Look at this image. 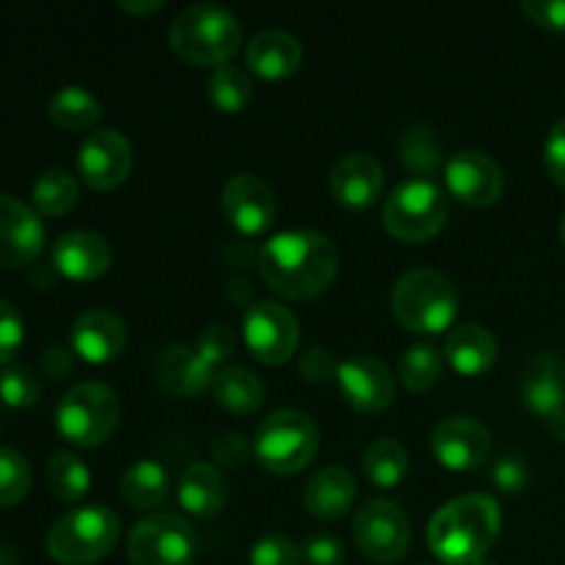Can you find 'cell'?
I'll use <instances>...</instances> for the list:
<instances>
[{
    "label": "cell",
    "mask_w": 565,
    "mask_h": 565,
    "mask_svg": "<svg viewBox=\"0 0 565 565\" xmlns=\"http://www.w3.org/2000/svg\"><path fill=\"white\" fill-rule=\"evenodd\" d=\"M423 565H430V563H423Z\"/></svg>",
    "instance_id": "f5cc1de1"
},
{
    "label": "cell",
    "mask_w": 565,
    "mask_h": 565,
    "mask_svg": "<svg viewBox=\"0 0 565 565\" xmlns=\"http://www.w3.org/2000/svg\"><path fill=\"white\" fill-rule=\"evenodd\" d=\"M497 353H500V345H497L494 334L478 323H461L447 334V362L456 373L467 375V379L489 373L497 362Z\"/></svg>",
    "instance_id": "484cf974"
},
{
    "label": "cell",
    "mask_w": 565,
    "mask_h": 565,
    "mask_svg": "<svg viewBox=\"0 0 565 565\" xmlns=\"http://www.w3.org/2000/svg\"><path fill=\"white\" fill-rule=\"evenodd\" d=\"M243 342L257 362L276 367L290 362L301 342L298 318L276 301H257L246 309L243 318Z\"/></svg>",
    "instance_id": "8fae6325"
},
{
    "label": "cell",
    "mask_w": 565,
    "mask_h": 565,
    "mask_svg": "<svg viewBox=\"0 0 565 565\" xmlns=\"http://www.w3.org/2000/svg\"><path fill=\"white\" fill-rule=\"evenodd\" d=\"M436 461L450 472H472L491 456V434L472 417H447L430 434Z\"/></svg>",
    "instance_id": "2e32d148"
},
{
    "label": "cell",
    "mask_w": 565,
    "mask_h": 565,
    "mask_svg": "<svg viewBox=\"0 0 565 565\" xmlns=\"http://www.w3.org/2000/svg\"><path fill=\"white\" fill-rule=\"evenodd\" d=\"M47 489L58 502L75 505L92 489V472L75 452L55 450L47 461Z\"/></svg>",
    "instance_id": "d6a6232c"
},
{
    "label": "cell",
    "mask_w": 565,
    "mask_h": 565,
    "mask_svg": "<svg viewBox=\"0 0 565 565\" xmlns=\"http://www.w3.org/2000/svg\"><path fill=\"white\" fill-rule=\"evenodd\" d=\"M502 527V511L494 497L463 494L434 513L428 546L441 563L475 565L486 561Z\"/></svg>",
    "instance_id": "7a4b0ae2"
},
{
    "label": "cell",
    "mask_w": 565,
    "mask_h": 565,
    "mask_svg": "<svg viewBox=\"0 0 565 565\" xmlns=\"http://www.w3.org/2000/svg\"><path fill=\"white\" fill-rule=\"evenodd\" d=\"M226 478L215 463L196 461L182 472L177 483V500L188 516L196 519H215L226 505Z\"/></svg>",
    "instance_id": "cb8c5ba5"
},
{
    "label": "cell",
    "mask_w": 565,
    "mask_h": 565,
    "mask_svg": "<svg viewBox=\"0 0 565 565\" xmlns=\"http://www.w3.org/2000/svg\"><path fill=\"white\" fill-rule=\"evenodd\" d=\"M530 478H533V472H530L527 458L516 456V452L500 456L494 461V467H491V480L505 494H522L530 486Z\"/></svg>",
    "instance_id": "ab89813d"
},
{
    "label": "cell",
    "mask_w": 565,
    "mask_h": 565,
    "mask_svg": "<svg viewBox=\"0 0 565 565\" xmlns=\"http://www.w3.org/2000/svg\"><path fill=\"white\" fill-rule=\"evenodd\" d=\"M337 373H340V362L329 348H312L301 356V375L309 384H326L337 379Z\"/></svg>",
    "instance_id": "f6af8a7d"
},
{
    "label": "cell",
    "mask_w": 565,
    "mask_h": 565,
    "mask_svg": "<svg viewBox=\"0 0 565 565\" xmlns=\"http://www.w3.org/2000/svg\"><path fill=\"white\" fill-rule=\"evenodd\" d=\"M259 274L276 296L287 301H312L323 296L337 276V246L315 230H290L270 237L257 252Z\"/></svg>",
    "instance_id": "6da1fadb"
},
{
    "label": "cell",
    "mask_w": 565,
    "mask_h": 565,
    "mask_svg": "<svg viewBox=\"0 0 565 565\" xmlns=\"http://www.w3.org/2000/svg\"><path fill=\"white\" fill-rule=\"evenodd\" d=\"M77 171L92 191H116L132 171L130 141L114 127L88 132L77 152Z\"/></svg>",
    "instance_id": "7c38bea8"
},
{
    "label": "cell",
    "mask_w": 565,
    "mask_h": 565,
    "mask_svg": "<svg viewBox=\"0 0 565 565\" xmlns=\"http://www.w3.org/2000/svg\"><path fill=\"white\" fill-rule=\"evenodd\" d=\"M42 397V381L25 364H9L0 373V403L9 408H31Z\"/></svg>",
    "instance_id": "8d00e7d4"
},
{
    "label": "cell",
    "mask_w": 565,
    "mask_h": 565,
    "mask_svg": "<svg viewBox=\"0 0 565 565\" xmlns=\"http://www.w3.org/2000/svg\"><path fill=\"white\" fill-rule=\"evenodd\" d=\"M221 210L241 235L257 237L276 221V196L257 174H235L221 191Z\"/></svg>",
    "instance_id": "e0dca14e"
},
{
    "label": "cell",
    "mask_w": 565,
    "mask_h": 565,
    "mask_svg": "<svg viewBox=\"0 0 565 565\" xmlns=\"http://www.w3.org/2000/svg\"><path fill=\"white\" fill-rule=\"evenodd\" d=\"M163 6H166L163 0H143V3H138V0H130V3H127V0H119V9L130 17L154 14V11H160Z\"/></svg>",
    "instance_id": "c3c4849f"
},
{
    "label": "cell",
    "mask_w": 565,
    "mask_h": 565,
    "mask_svg": "<svg viewBox=\"0 0 565 565\" xmlns=\"http://www.w3.org/2000/svg\"><path fill=\"white\" fill-rule=\"evenodd\" d=\"M47 116L58 130L64 132H86L97 127L103 119V105L88 88L64 86L50 97Z\"/></svg>",
    "instance_id": "83f0119b"
},
{
    "label": "cell",
    "mask_w": 565,
    "mask_h": 565,
    "mask_svg": "<svg viewBox=\"0 0 565 565\" xmlns=\"http://www.w3.org/2000/svg\"><path fill=\"white\" fill-rule=\"evenodd\" d=\"M544 163L552 180L565 188V116L555 121L544 141Z\"/></svg>",
    "instance_id": "bcb514c9"
},
{
    "label": "cell",
    "mask_w": 565,
    "mask_h": 565,
    "mask_svg": "<svg viewBox=\"0 0 565 565\" xmlns=\"http://www.w3.org/2000/svg\"><path fill=\"white\" fill-rule=\"evenodd\" d=\"M0 565H20V561H17L14 550L6 544H0Z\"/></svg>",
    "instance_id": "681fc988"
},
{
    "label": "cell",
    "mask_w": 565,
    "mask_h": 565,
    "mask_svg": "<svg viewBox=\"0 0 565 565\" xmlns=\"http://www.w3.org/2000/svg\"><path fill=\"white\" fill-rule=\"evenodd\" d=\"M121 500L132 508V511H154L169 500L171 480L169 472L160 461L152 458H141L132 467L125 469L121 475Z\"/></svg>",
    "instance_id": "4316f807"
},
{
    "label": "cell",
    "mask_w": 565,
    "mask_h": 565,
    "mask_svg": "<svg viewBox=\"0 0 565 565\" xmlns=\"http://www.w3.org/2000/svg\"><path fill=\"white\" fill-rule=\"evenodd\" d=\"M356 502V480L345 467H323L303 489V508L318 522L342 519Z\"/></svg>",
    "instance_id": "d4e9b609"
},
{
    "label": "cell",
    "mask_w": 565,
    "mask_h": 565,
    "mask_svg": "<svg viewBox=\"0 0 565 565\" xmlns=\"http://www.w3.org/2000/svg\"><path fill=\"white\" fill-rule=\"evenodd\" d=\"M390 303L403 329L428 337L456 323L461 298L456 285L441 270L414 268L395 281Z\"/></svg>",
    "instance_id": "277c9868"
},
{
    "label": "cell",
    "mask_w": 565,
    "mask_h": 565,
    "mask_svg": "<svg viewBox=\"0 0 565 565\" xmlns=\"http://www.w3.org/2000/svg\"><path fill=\"white\" fill-rule=\"evenodd\" d=\"M318 425L298 408H279L268 414L254 436V456L274 475H296L307 469L318 456Z\"/></svg>",
    "instance_id": "8992f818"
},
{
    "label": "cell",
    "mask_w": 565,
    "mask_h": 565,
    "mask_svg": "<svg viewBox=\"0 0 565 565\" xmlns=\"http://www.w3.org/2000/svg\"><path fill=\"white\" fill-rule=\"evenodd\" d=\"M72 351L88 364H108L127 348V326L110 309H86L70 329Z\"/></svg>",
    "instance_id": "ffe728a7"
},
{
    "label": "cell",
    "mask_w": 565,
    "mask_h": 565,
    "mask_svg": "<svg viewBox=\"0 0 565 565\" xmlns=\"http://www.w3.org/2000/svg\"><path fill=\"white\" fill-rule=\"evenodd\" d=\"M561 243L565 246V213L561 215Z\"/></svg>",
    "instance_id": "f907efd6"
},
{
    "label": "cell",
    "mask_w": 565,
    "mask_h": 565,
    "mask_svg": "<svg viewBox=\"0 0 565 565\" xmlns=\"http://www.w3.org/2000/svg\"><path fill=\"white\" fill-rule=\"evenodd\" d=\"M75 370V356L64 345H50L42 353V373L50 379H66Z\"/></svg>",
    "instance_id": "7dc6e473"
},
{
    "label": "cell",
    "mask_w": 565,
    "mask_h": 565,
    "mask_svg": "<svg viewBox=\"0 0 565 565\" xmlns=\"http://www.w3.org/2000/svg\"><path fill=\"white\" fill-rule=\"evenodd\" d=\"M397 154L406 171L417 174V180H430L445 166V147L434 127L412 125L397 138Z\"/></svg>",
    "instance_id": "f546056e"
},
{
    "label": "cell",
    "mask_w": 565,
    "mask_h": 565,
    "mask_svg": "<svg viewBox=\"0 0 565 565\" xmlns=\"http://www.w3.org/2000/svg\"><path fill=\"white\" fill-rule=\"evenodd\" d=\"M215 370L193 353V348L171 345L154 362V384L169 397H199L213 390Z\"/></svg>",
    "instance_id": "7402d4cb"
},
{
    "label": "cell",
    "mask_w": 565,
    "mask_h": 565,
    "mask_svg": "<svg viewBox=\"0 0 565 565\" xmlns=\"http://www.w3.org/2000/svg\"><path fill=\"white\" fill-rule=\"evenodd\" d=\"M44 248V224L33 207L0 193V268H25Z\"/></svg>",
    "instance_id": "ac0fdd59"
},
{
    "label": "cell",
    "mask_w": 565,
    "mask_h": 565,
    "mask_svg": "<svg viewBox=\"0 0 565 565\" xmlns=\"http://www.w3.org/2000/svg\"><path fill=\"white\" fill-rule=\"evenodd\" d=\"M441 353L434 345H412L397 362V379L408 392H430L441 381Z\"/></svg>",
    "instance_id": "e575fe53"
},
{
    "label": "cell",
    "mask_w": 565,
    "mask_h": 565,
    "mask_svg": "<svg viewBox=\"0 0 565 565\" xmlns=\"http://www.w3.org/2000/svg\"><path fill=\"white\" fill-rule=\"evenodd\" d=\"M110 263H114V248L97 232H66L53 246L55 270L70 281L99 279V276L108 274Z\"/></svg>",
    "instance_id": "44dd1931"
},
{
    "label": "cell",
    "mask_w": 565,
    "mask_h": 565,
    "mask_svg": "<svg viewBox=\"0 0 565 565\" xmlns=\"http://www.w3.org/2000/svg\"><path fill=\"white\" fill-rule=\"evenodd\" d=\"M301 557L307 565H342L345 563V544L329 533L309 535L301 544Z\"/></svg>",
    "instance_id": "7bdbcfd3"
},
{
    "label": "cell",
    "mask_w": 565,
    "mask_h": 565,
    "mask_svg": "<svg viewBox=\"0 0 565 565\" xmlns=\"http://www.w3.org/2000/svg\"><path fill=\"white\" fill-rule=\"evenodd\" d=\"M213 395L230 414L252 417L265 403V384L246 367H226L215 373Z\"/></svg>",
    "instance_id": "f1b7e54d"
},
{
    "label": "cell",
    "mask_w": 565,
    "mask_h": 565,
    "mask_svg": "<svg viewBox=\"0 0 565 565\" xmlns=\"http://www.w3.org/2000/svg\"><path fill=\"white\" fill-rule=\"evenodd\" d=\"M447 188L469 207H491L505 193V171L491 154L478 149H463L452 154L445 166Z\"/></svg>",
    "instance_id": "9a60e30c"
},
{
    "label": "cell",
    "mask_w": 565,
    "mask_h": 565,
    "mask_svg": "<svg viewBox=\"0 0 565 565\" xmlns=\"http://www.w3.org/2000/svg\"><path fill=\"white\" fill-rule=\"evenodd\" d=\"M475 565H497L494 561H489V557H486V561H480V563H475Z\"/></svg>",
    "instance_id": "816d5d0a"
},
{
    "label": "cell",
    "mask_w": 565,
    "mask_h": 565,
    "mask_svg": "<svg viewBox=\"0 0 565 565\" xmlns=\"http://www.w3.org/2000/svg\"><path fill=\"white\" fill-rule=\"evenodd\" d=\"M522 14L546 31H565V0H524Z\"/></svg>",
    "instance_id": "ee69618b"
},
{
    "label": "cell",
    "mask_w": 565,
    "mask_h": 565,
    "mask_svg": "<svg viewBox=\"0 0 565 565\" xmlns=\"http://www.w3.org/2000/svg\"><path fill=\"white\" fill-rule=\"evenodd\" d=\"M31 491V463L14 447H0V508H14Z\"/></svg>",
    "instance_id": "d590c367"
},
{
    "label": "cell",
    "mask_w": 565,
    "mask_h": 565,
    "mask_svg": "<svg viewBox=\"0 0 565 565\" xmlns=\"http://www.w3.org/2000/svg\"><path fill=\"white\" fill-rule=\"evenodd\" d=\"M121 522L110 508H72L47 530V555L61 565H94L114 552Z\"/></svg>",
    "instance_id": "5b68a950"
},
{
    "label": "cell",
    "mask_w": 565,
    "mask_h": 565,
    "mask_svg": "<svg viewBox=\"0 0 565 565\" xmlns=\"http://www.w3.org/2000/svg\"><path fill=\"white\" fill-rule=\"evenodd\" d=\"M243 28L232 11L215 3L182 9L169 28V47L191 66H224L241 50Z\"/></svg>",
    "instance_id": "3957f363"
},
{
    "label": "cell",
    "mask_w": 565,
    "mask_h": 565,
    "mask_svg": "<svg viewBox=\"0 0 565 565\" xmlns=\"http://www.w3.org/2000/svg\"><path fill=\"white\" fill-rule=\"evenodd\" d=\"M450 215L447 193L434 180H406L381 210L386 232L401 243H425L439 235Z\"/></svg>",
    "instance_id": "ba28073f"
},
{
    "label": "cell",
    "mask_w": 565,
    "mask_h": 565,
    "mask_svg": "<svg viewBox=\"0 0 565 565\" xmlns=\"http://www.w3.org/2000/svg\"><path fill=\"white\" fill-rule=\"evenodd\" d=\"M364 478L379 489H397L406 480L412 458L397 439H379L364 450Z\"/></svg>",
    "instance_id": "4dcf8cb0"
},
{
    "label": "cell",
    "mask_w": 565,
    "mask_h": 565,
    "mask_svg": "<svg viewBox=\"0 0 565 565\" xmlns=\"http://www.w3.org/2000/svg\"><path fill=\"white\" fill-rule=\"evenodd\" d=\"M353 539L367 561L390 565L406 557L412 544V524L395 502L370 500L353 519Z\"/></svg>",
    "instance_id": "30bf717a"
},
{
    "label": "cell",
    "mask_w": 565,
    "mask_h": 565,
    "mask_svg": "<svg viewBox=\"0 0 565 565\" xmlns=\"http://www.w3.org/2000/svg\"><path fill=\"white\" fill-rule=\"evenodd\" d=\"M33 210L47 218H58L66 215L81 199V185H77L75 177L64 169H47L36 177L31 188Z\"/></svg>",
    "instance_id": "1f68e13d"
},
{
    "label": "cell",
    "mask_w": 565,
    "mask_h": 565,
    "mask_svg": "<svg viewBox=\"0 0 565 565\" xmlns=\"http://www.w3.org/2000/svg\"><path fill=\"white\" fill-rule=\"evenodd\" d=\"M121 419V401L108 384L83 381L61 397L55 428L61 439L75 447H99L114 436Z\"/></svg>",
    "instance_id": "52a82bcc"
},
{
    "label": "cell",
    "mask_w": 565,
    "mask_h": 565,
    "mask_svg": "<svg viewBox=\"0 0 565 565\" xmlns=\"http://www.w3.org/2000/svg\"><path fill=\"white\" fill-rule=\"evenodd\" d=\"M235 348H237L235 331H232L226 323H213L196 337L193 353H196L204 364H210V367L215 370L218 364H224L232 353H235Z\"/></svg>",
    "instance_id": "74e56055"
},
{
    "label": "cell",
    "mask_w": 565,
    "mask_h": 565,
    "mask_svg": "<svg viewBox=\"0 0 565 565\" xmlns=\"http://www.w3.org/2000/svg\"><path fill=\"white\" fill-rule=\"evenodd\" d=\"M337 384L348 406L359 414H381L395 403V375L379 356L370 353L340 362Z\"/></svg>",
    "instance_id": "5bb4252c"
},
{
    "label": "cell",
    "mask_w": 565,
    "mask_h": 565,
    "mask_svg": "<svg viewBox=\"0 0 565 565\" xmlns=\"http://www.w3.org/2000/svg\"><path fill=\"white\" fill-rule=\"evenodd\" d=\"M199 535L177 513H152L132 527L127 541L130 565H196Z\"/></svg>",
    "instance_id": "9c48e42d"
},
{
    "label": "cell",
    "mask_w": 565,
    "mask_h": 565,
    "mask_svg": "<svg viewBox=\"0 0 565 565\" xmlns=\"http://www.w3.org/2000/svg\"><path fill=\"white\" fill-rule=\"evenodd\" d=\"M207 97L210 105L221 114H243L254 99V81L241 66L224 64L210 75Z\"/></svg>",
    "instance_id": "836d02e7"
},
{
    "label": "cell",
    "mask_w": 565,
    "mask_h": 565,
    "mask_svg": "<svg viewBox=\"0 0 565 565\" xmlns=\"http://www.w3.org/2000/svg\"><path fill=\"white\" fill-rule=\"evenodd\" d=\"M303 61V47L292 33L270 31L257 33L246 44V66L263 81H285L296 75Z\"/></svg>",
    "instance_id": "603a6c76"
},
{
    "label": "cell",
    "mask_w": 565,
    "mask_h": 565,
    "mask_svg": "<svg viewBox=\"0 0 565 565\" xmlns=\"http://www.w3.org/2000/svg\"><path fill=\"white\" fill-rule=\"evenodd\" d=\"M301 546L292 539L270 533L259 539L252 550V565H301Z\"/></svg>",
    "instance_id": "f35d334b"
},
{
    "label": "cell",
    "mask_w": 565,
    "mask_h": 565,
    "mask_svg": "<svg viewBox=\"0 0 565 565\" xmlns=\"http://www.w3.org/2000/svg\"><path fill=\"white\" fill-rule=\"evenodd\" d=\"M329 191L340 207L367 210L384 191V169L367 152L342 154L329 174Z\"/></svg>",
    "instance_id": "d6986e66"
},
{
    "label": "cell",
    "mask_w": 565,
    "mask_h": 565,
    "mask_svg": "<svg viewBox=\"0 0 565 565\" xmlns=\"http://www.w3.org/2000/svg\"><path fill=\"white\" fill-rule=\"evenodd\" d=\"M524 406L546 419L552 436L565 441V359L557 353H539L522 373Z\"/></svg>",
    "instance_id": "4fadbf2b"
},
{
    "label": "cell",
    "mask_w": 565,
    "mask_h": 565,
    "mask_svg": "<svg viewBox=\"0 0 565 565\" xmlns=\"http://www.w3.org/2000/svg\"><path fill=\"white\" fill-rule=\"evenodd\" d=\"M252 445L243 434L237 430H224L213 439L210 445V456H213V463H218V469H241L246 467L248 458H252Z\"/></svg>",
    "instance_id": "60d3db41"
},
{
    "label": "cell",
    "mask_w": 565,
    "mask_h": 565,
    "mask_svg": "<svg viewBox=\"0 0 565 565\" xmlns=\"http://www.w3.org/2000/svg\"><path fill=\"white\" fill-rule=\"evenodd\" d=\"M25 342V323L14 303L0 298V364H9Z\"/></svg>",
    "instance_id": "b9f144b4"
}]
</instances>
